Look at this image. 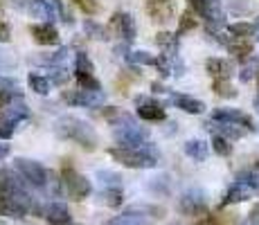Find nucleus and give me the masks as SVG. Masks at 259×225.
Here are the masks:
<instances>
[{
	"label": "nucleus",
	"instance_id": "obj_46",
	"mask_svg": "<svg viewBox=\"0 0 259 225\" xmlns=\"http://www.w3.org/2000/svg\"><path fill=\"white\" fill-rule=\"evenodd\" d=\"M257 88H259V74H257Z\"/></svg>",
	"mask_w": 259,
	"mask_h": 225
},
{
	"label": "nucleus",
	"instance_id": "obj_25",
	"mask_svg": "<svg viewBox=\"0 0 259 225\" xmlns=\"http://www.w3.org/2000/svg\"><path fill=\"white\" fill-rule=\"evenodd\" d=\"M27 83H29V90H34L36 95H48L50 86H52V83H50V79L43 77V74H38V72H29Z\"/></svg>",
	"mask_w": 259,
	"mask_h": 225
},
{
	"label": "nucleus",
	"instance_id": "obj_28",
	"mask_svg": "<svg viewBox=\"0 0 259 225\" xmlns=\"http://www.w3.org/2000/svg\"><path fill=\"white\" fill-rule=\"evenodd\" d=\"M83 32H86V36L95 38V41H106V38H108V32H111V29L88 18V21L83 23Z\"/></svg>",
	"mask_w": 259,
	"mask_h": 225
},
{
	"label": "nucleus",
	"instance_id": "obj_2",
	"mask_svg": "<svg viewBox=\"0 0 259 225\" xmlns=\"http://www.w3.org/2000/svg\"><path fill=\"white\" fill-rule=\"evenodd\" d=\"M108 156L128 169H153L160 160L153 142H144L142 147H113L108 149Z\"/></svg>",
	"mask_w": 259,
	"mask_h": 225
},
{
	"label": "nucleus",
	"instance_id": "obj_17",
	"mask_svg": "<svg viewBox=\"0 0 259 225\" xmlns=\"http://www.w3.org/2000/svg\"><path fill=\"white\" fill-rule=\"evenodd\" d=\"M205 70L212 79H230L235 68H232V61L228 59H219V57H212L205 61Z\"/></svg>",
	"mask_w": 259,
	"mask_h": 225
},
{
	"label": "nucleus",
	"instance_id": "obj_8",
	"mask_svg": "<svg viewBox=\"0 0 259 225\" xmlns=\"http://www.w3.org/2000/svg\"><path fill=\"white\" fill-rule=\"evenodd\" d=\"M12 3L29 18H41L43 23H52L57 18V9L48 0H12Z\"/></svg>",
	"mask_w": 259,
	"mask_h": 225
},
{
	"label": "nucleus",
	"instance_id": "obj_33",
	"mask_svg": "<svg viewBox=\"0 0 259 225\" xmlns=\"http://www.w3.org/2000/svg\"><path fill=\"white\" fill-rule=\"evenodd\" d=\"M228 32L235 38H250L255 34V27H252V23H232L228 27Z\"/></svg>",
	"mask_w": 259,
	"mask_h": 225
},
{
	"label": "nucleus",
	"instance_id": "obj_32",
	"mask_svg": "<svg viewBox=\"0 0 259 225\" xmlns=\"http://www.w3.org/2000/svg\"><path fill=\"white\" fill-rule=\"evenodd\" d=\"M212 151L217 153V156H223L228 158L232 153V144L228 138H223V135H214L212 138Z\"/></svg>",
	"mask_w": 259,
	"mask_h": 225
},
{
	"label": "nucleus",
	"instance_id": "obj_40",
	"mask_svg": "<svg viewBox=\"0 0 259 225\" xmlns=\"http://www.w3.org/2000/svg\"><path fill=\"white\" fill-rule=\"evenodd\" d=\"M12 41V29H9V25L0 18V43H9Z\"/></svg>",
	"mask_w": 259,
	"mask_h": 225
},
{
	"label": "nucleus",
	"instance_id": "obj_45",
	"mask_svg": "<svg viewBox=\"0 0 259 225\" xmlns=\"http://www.w3.org/2000/svg\"><path fill=\"white\" fill-rule=\"evenodd\" d=\"M246 225H259V221H255V218H250V221H248Z\"/></svg>",
	"mask_w": 259,
	"mask_h": 225
},
{
	"label": "nucleus",
	"instance_id": "obj_34",
	"mask_svg": "<svg viewBox=\"0 0 259 225\" xmlns=\"http://www.w3.org/2000/svg\"><path fill=\"white\" fill-rule=\"evenodd\" d=\"M237 180H241V183L250 185L252 189H257V192H259V164H255V167L248 169V171H241Z\"/></svg>",
	"mask_w": 259,
	"mask_h": 225
},
{
	"label": "nucleus",
	"instance_id": "obj_42",
	"mask_svg": "<svg viewBox=\"0 0 259 225\" xmlns=\"http://www.w3.org/2000/svg\"><path fill=\"white\" fill-rule=\"evenodd\" d=\"M252 27H255V38L259 41V16L255 18V23H252Z\"/></svg>",
	"mask_w": 259,
	"mask_h": 225
},
{
	"label": "nucleus",
	"instance_id": "obj_48",
	"mask_svg": "<svg viewBox=\"0 0 259 225\" xmlns=\"http://www.w3.org/2000/svg\"><path fill=\"white\" fill-rule=\"evenodd\" d=\"M171 225H176V223H171Z\"/></svg>",
	"mask_w": 259,
	"mask_h": 225
},
{
	"label": "nucleus",
	"instance_id": "obj_41",
	"mask_svg": "<svg viewBox=\"0 0 259 225\" xmlns=\"http://www.w3.org/2000/svg\"><path fill=\"white\" fill-rule=\"evenodd\" d=\"M9 156V144H5V142H0V160H5Z\"/></svg>",
	"mask_w": 259,
	"mask_h": 225
},
{
	"label": "nucleus",
	"instance_id": "obj_26",
	"mask_svg": "<svg viewBox=\"0 0 259 225\" xmlns=\"http://www.w3.org/2000/svg\"><path fill=\"white\" fill-rule=\"evenodd\" d=\"M212 90H214V95H219V97H223V99H235L237 97V90L230 83V79H214Z\"/></svg>",
	"mask_w": 259,
	"mask_h": 225
},
{
	"label": "nucleus",
	"instance_id": "obj_47",
	"mask_svg": "<svg viewBox=\"0 0 259 225\" xmlns=\"http://www.w3.org/2000/svg\"><path fill=\"white\" fill-rule=\"evenodd\" d=\"M68 225H72V223H68Z\"/></svg>",
	"mask_w": 259,
	"mask_h": 225
},
{
	"label": "nucleus",
	"instance_id": "obj_38",
	"mask_svg": "<svg viewBox=\"0 0 259 225\" xmlns=\"http://www.w3.org/2000/svg\"><path fill=\"white\" fill-rule=\"evenodd\" d=\"M50 3H52V5H54V9H57L59 18H61V21H63V23H68V25H70V23H72V16H70V14H68V12H66V7H63V0H50Z\"/></svg>",
	"mask_w": 259,
	"mask_h": 225
},
{
	"label": "nucleus",
	"instance_id": "obj_30",
	"mask_svg": "<svg viewBox=\"0 0 259 225\" xmlns=\"http://www.w3.org/2000/svg\"><path fill=\"white\" fill-rule=\"evenodd\" d=\"M156 59L151 52H147V50H136V52L126 54V61L133 63V66H156Z\"/></svg>",
	"mask_w": 259,
	"mask_h": 225
},
{
	"label": "nucleus",
	"instance_id": "obj_16",
	"mask_svg": "<svg viewBox=\"0 0 259 225\" xmlns=\"http://www.w3.org/2000/svg\"><path fill=\"white\" fill-rule=\"evenodd\" d=\"M106 225H151V218L144 214V209L131 207L126 212H122L119 216H113Z\"/></svg>",
	"mask_w": 259,
	"mask_h": 225
},
{
	"label": "nucleus",
	"instance_id": "obj_6",
	"mask_svg": "<svg viewBox=\"0 0 259 225\" xmlns=\"http://www.w3.org/2000/svg\"><path fill=\"white\" fill-rule=\"evenodd\" d=\"M63 102L70 106H86V108H97L106 102V93L104 90H86V88H72L63 90Z\"/></svg>",
	"mask_w": 259,
	"mask_h": 225
},
{
	"label": "nucleus",
	"instance_id": "obj_44",
	"mask_svg": "<svg viewBox=\"0 0 259 225\" xmlns=\"http://www.w3.org/2000/svg\"><path fill=\"white\" fill-rule=\"evenodd\" d=\"M250 218H255V221H259V205H257V207H255V209H252Z\"/></svg>",
	"mask_w": 259,
	"mask_h": 225
},
{
	"label": "nucleus",
	"instance_id": "obj_15",
	"mask_svg": "<svg viewBox=\"0 0 259 225\" xmlns=\"http://www.w3.org/2000/svg\"><path fill=\"white\" fill-rule=\"evenodd\" d=\"M207 131H212L214 135H223V138H228L232 142V140H239L246 135L248 128L239 126V124H230V122H217V119H210V122L205 124Z\"/></svg>",
	"mask_w": 259,
	"mask_h": 225
},
{
	"label": "nucleus",
	"instance_id": "obj_20",
	"mask_svg": "<svg viewBox=\"0 0 259 225\" xmlns=\"http://www.w3.org/2000/svg\"><path fill=\"white\" fill-rule=\"evenodd\" d=\"M171 102L176 104L181 111H185L189 115H201L205 111V104H203L201 99L189 97V95H171Z\"/></svg>",
	"mask_w": 259,
	"mask_h": 225
},
{
	"label": "nucleus",
	"instance_id": "obj_24",
	"mask_svg": "<svg viewBox=\"0 0 259 225\" xmlns=\"http://www.w3.org/2000/svg\"><path fill=\"white\" fill-rule=\"evenodd\" d=\"M198 27V14L194 12V9H185V12L181 14V18H178V36H183V34L187 32H194V29Z\"/></svg>",
	"mask_w": 259,
	"mask_h": 225
},
{
	"label": "nucleus",
	"instance_id": "obj_21",
	"mask_svg": "<svg viewBox=\"0 0 259 225\" xmlns=\"http://www.w3.org/2000/svg\"><path fill=\"white\" fill-rule=\"evenodd\" d=\"M183 149H185V156L192 158L194 162H203V160H207V156H210V147L203 140H187Z\"/></svg>",
	"mask_w": 259,
	"mask_h": 225
},
{
	"label": "nucleus",
	"instance_id": "obj_9",
	"mask_svg": "<svg viewBox=\"0 0 259 225\" xmlns=\"http://www.w3.org/2000/svg\"><path fill=\"white\" fill-rule=\"evenodd\" d=\"M108 29H111V34H115L117 38H122L124 43L136 41V36H138L136 21H133V16L128 12H115L113 14L111 21H108Z\"/></svg>",
	"mask_w": 259,
	"mask_h": 225
},
{
	"label": "nucleus",
	"instance_id": "obj_5",
	"mask_svg": "<svg viewBox=\"0 0 259 225\" xmlns=\"http://www.w3.org/2000/svg\"><path fill=\"white\" fill-rule=\"evenodd\" d=\"M14 167H16V171L21 173V176L32 185V187H36V189H46L48 187L50 173H48V169L43 167L41 162L29 160V158H14Z\"/></svg>",
	"mask_w": 259,
	"mask_h": 225
},
{
	"label": "nucleus",
	"instance_id": "obj_43",
	"mask_svg": "<svg viewBox=\"0 0 259 225\" xmlns=\"http://www.w3.org/2000/svg\"><path fill=\"white\" fill-rule=\"evenodd\" d=\"M151 88H153V93H165V88H162V86H160V83H158V81H156V83H153V86H151Z\"/></svg>",
	"mask_w": 259,
	"mask_h": 225
},
{
	"label": "nucleus",
	"instance_id": "obj_4",
	"mask_svg": "<svg viewBox=\"0 0 259 225\" xmlns=\"http://www.w3.org/2000/svg\"><path fill=\"white\" fill-rule=\"evenodd\" d=\"M61 185L66 189V194L72 201H83L93 194V185L83 173H79L77 169L70 164V160H63V169H61Z\"/></svg>",
	"mask_w": 259,
	"mask_h": 225
},
{
	"label": "nucleus",
	"instance_id": "obj_36",
	"mask_svg": "<svg viewBox=\"0 0 259 225\" xmlns=\"http://www.w3.org/2000/svg\"><path fill=\"white\" fill-rule=\"evenodd\" d=\"M72 3H74V7L81 9L86 16H95V14L99 12V3H97V0H72Z\"/></svg>",
	"mask_w": 259,
	"mask_h": 225
},
{
	"label": "nucleus",
	"instance_id": "obj_10",
	"mask_svg": "<svg viewBox=\"0 0 259 225\" xmlns=\"http://www.w3.org/2000/svg\"><path fill=\"white\" fill-rule=\"evenodd\" d=\"M147 14L153 23L167 25L176 16V5H174V0H151L147 5Z\"/></svg>",
	"mask_w": 259,
	"mask_h": 225
},
{
	"label": "nucleus",
	"instance_id": "obj_37",
	"mask_svg": "<svg viewBox=\"0 0 259 225\" xmlns=\"http://www.w3.org/2000/svg\"><path fill=\"white\" fill-rule=\"evenodd\" d=\"M97 178L102 180L104 187H119V185H122V178L113 171H97Z\"/></svg>",
	"mask_w": 259,
	"mask_h": 225
},
{
	"label": "nucleus",
	"instance_id": "obj_18",
	"mask_svg": "<svg viewBox=\"0 0 259 225\" xmlns=\"http://www.w3.org/2000/svg\"><path fill=\"white\" fill-rule=\"evenodd\" d=\"M228 52L232 54L235 59L239 61H248V59L252 57V52H255V45H252L250 38H235L230 36V41H228Z\"/></svg>",
	"mask_w": 259,
	"mask_h": 225
},
{
	"label": "nucleus",
	"instance_id": "obj_14",
	"mask_svg": "<svg viewBox=\"0 0 259 225\" xmlns=\"http://www.w3.org/2000/svg\"><path fill=\"white\" fill-rule=\"evenodd\" d=\"M252 192H255V189H252L250 185H246V183H241V180H237V183H232L230 187H228V192L223 194L221 205L226 207V205L243 203V201H248V198H252Z\"/></svg>",
	"mask_w": 259,
	"mask_h": 225
},
{
	"label": "nucleus",
	"instance_id": "obj_29",
	"mask_svg": "<svg viewBox=\"0 0 259 225\" xmlns=\"http://www.w3.org/2000/svg\"><path fill=\"white\" fill-rule=\"evenodd\" d=\"M257 74H259V59L257 57H250L248 61H243V68L239 70V79H241L243 83L252 81Z\"/></svg>",
	"mask_w": 259,
	"mask_h": 225
},
{
	"label": "nucleus",
	"instance_id": "obj_13",
	"mask_svg": "<svg viewBox=\"0 0 259 225\" xmlns=\"http://www.w3.org/2000/svg\"><path fill=\"white\" fill-rule=\"evenodd\" d=\"M212 119H217V122L239 124V126H243V128H248V131H252V119L248 117L246 113L237 111V108H217V111H212Z\"/></svg>",
	"mask_w": 259,
	"mask_h": 225
},
{
	"label": "nucleus",
	"instance_id": "obj_3",
	"mask_svg": "<svg viewBox=\"0 0 259 225\" xmlns=\"http://www.w3.org/2000/svg\"><path fill=\"white\" fill-rule=\"evenodd\" d=\"M27 180H25L18 171L14 169H0V196L14 198L16 203H21L27 212L34 209V201L27 192Z\"/></svg>",
	"mask_w": 259,
	"mask_h": 225
},
{
	"label": "nucleus",
	"instance_id": "obj_39",
	"mask_svg": "<svg viewBox=\"0 0 259 225\" xmlns=\"http://www.w3.org/2000/svg\"><path fill=\"white\" fill-rule=\"evenodd\" d=\"M187 3H189V9H194V12L203 18V14H205V9H207V0H187Z\"/></svg>",
	"mask_w": 259,
	"mask_h": 225
},
{
	"label": "nucleus",
	"instance_id": "obj_19",
	"mask_svg": "<svg viewBox=\"0 0 259 225\" xmlns=\"http://www.w3.org/2000/svg\"><path fill=\"white\" fill-rule=\"evenodd\" d=\"M72 218L66 203H50L46 207V221L50 225H68Z\"/></svg>",
	"mask_w": 259,
	"mask_h": 225
},
{
	"label": "nucleus",
	"instance_id": "obj_31",
	"mask_svg": "<svg viewBox=\"0 0 259 225\" xmlns=\"http://www.w3.org/2000/svg\"><path fill=\"white\" fill-rule=\"evenodd\" d=\"M74 74H95V66L86 52L74 54Z\"/></svg>",
	"mask_w": 259,
	"mask_h": 225
},
{
	"label": "nucleus",
	"instance_id": "obj_35",
	"mask_svg": "<svg viewBox=\"0 0 259 225\" xmlns=\"http://www.w3.org/2000/svg\"><path fill=\"white\" fill-rule=\"evenodd\" d=\"M68 59H70V50L68 48H61L59 52H54L52 57H48V59H43V63H48V66H66L68 63Z\"/></svg>",
	"mask_w": 259,
	"mask_h": 225
},
{
	"label": "nucleus",
	"instance_id": "obj_11",
	"mask_svg": "<svg viewBox=\"0 0 259 225\" xmlns=\"http://www.w3.org/2000/svg\"><path fill=\"white\" fill-rule=\"evenodd\" d=\"M29 34L38 45H57L59 43V29L52 23H34L29 25Z\"/></svg>",
	"mask_w": 259,
	"mask_h": 225
},
{
	"label": "nucleus",
	"instance_id": "obj_22",
	"mask_svg": "<svg viewBox=\"0 0 259 225\" xmlns=\"http://www.w3.org/2000/svg\"><path fill=\"white\" fill-rule=\"evenodd\" d=\"M25 214H27V209H25L21 203H16L14 198L0 196V216H7V218H25Z\"/></svg>",
	"mask_w": 259,
	"mask_h": 225
},
{
	"label": "nucleus",
	"instance_id": "obj_1",
	"mask_svg": "<svg viewBox=\"0 0 259 225\" xmlns=\"http://www.w3.org/2000/svg\"><path fill=\"white\" fill-rule=\"evenodd\" d=\"M54 131L59 138L77 142L79 147H83L86 151H95L97 149V133L86 119L74 117V115H63L54 122Z\"/></svg>",
	"mask_w": 259,
	"mask_h": 225
},
{
	"label": "nucleus",
	"instance_id": "obj_12",
	"mask_svg": "<svg viewBox=\"0 0 259 225\" xmlns=\"http://www.w3.org/2000/svg\"><path fill=\"white\" fill-rule=\"evenodd\" d=\"M138 102V117L144 122H165L167 113L158 102H149V99H136Z\"/></svg>",
	"mask_w": 259,
	"mask_h": 225
},
{
	"label": "nucleus",
	"instance_id": "obj_7",
	"mask_svg": "<svg viewBox=\"0 0 259 225\" xmlns=\"http://www.w3.org/2000/svg\"><path fill=\"white\" fill-rule=\"evenodd\" d=\"M178 209L185 216H203L207 212V194L203 189H187L181 198H178Z\"/></svg>",
	"mask_w": 259,
	"mask_h": 225
},
{
	"label": "nucleus",
	"instance_id": "obj_23",
	"mask_svg": "<svg viewBox=\"0 0 259 225\" xmlns=\"http://www.w3.org/2000/svg\"><path fill=\"white\" fill-rule=\"evenodd\" d=\"M156 43L162 50V54L169 57H178V34H169V32H158L156 34Z\"/></svg>",
	"mask_w": 259,
	"mask_h": 225
},
{
	"label": "nucleus",
	"instance_id": "obj_27",
	"mask_svg": "<svg viewBox=\"0 0 259 225\" xmlns=\"http://www.w3.org/2000/svg\"><path fill=\"white\" fill-rule=\"evenodd\" d=\"M102 201L108 205V207H119L124 201V192H122V187H104L102 189Z\"/></svg>",
	"mask_w": 259,
	"mask_h": 225
}]
</instances>
